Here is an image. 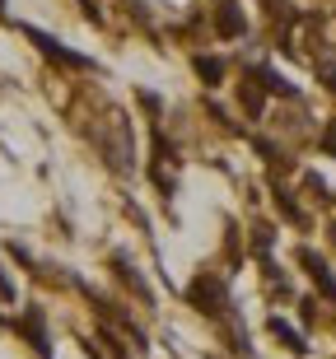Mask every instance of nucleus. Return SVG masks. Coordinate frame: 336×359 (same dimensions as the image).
Returning <instances> with one entry per match:
<instances>
[{"instance_id":"nucleus-1","label":"nucleus","mask_w":336,"mask_h":359,"mask_svg":"<svg viewBox=\"0 0 336 359\" xmlns=\"http://www.w3.org/2000/svg\"><path fill=\"white\" fill-rule=\"evenodd\" d=\"M187 304L196 308V313H206V318H220L229 308V290H224V280L220 276H196L187 285Z\"/></svg>"},{"instance_id":"nucleus-2","label":"nucleus","mask_w":336,"mask_h":359,"mask_svg":"<svg viewBox=\"0 0 336 359\" xmlns=\"http://www.w3.org/2000/svg\"><path fill=\"white\" fill-rule=\"evenodd\" d=\"M24 33H28V42H33V47H38L42 56H52L56 66H70V70H89V66H94L89 56H80V52H66V47H61L56 38H47L42 28H28V24H24Z\"/></svg>"},{"instance_id":"nucleus-3","label":"nucleus","mask_w":336,"mask_h":359,"mask_svg":"<svg viewBox=\"0 0 336 359\" xmlns=\"http://www.w3.org/2000/svg\"><path fill=\"white\" fill-rule=\"evenodd\" d=\"M14 327H19V336L28 341V350H38L42 359H52V341H47V322H42V308L28 304L24 313H19V322H14Z\"/></svg>"},{"instance_id":"nucleus-4","label":"nucleus","mask_w":336,"mask_h":359,"mask_svg":"<svg viewBox=\"0 0 336 359\" xmlns=\"http://www.w3.org/2000/svg\"><path fill=\"white\" fill-rule=\"evenodd\" d=\"M299 266L309 271V280L318 285V294H323V299H336V276H332V266H327L313 248H299Z\"/></svg>"},{"instance_id":"nucleus-5","label":"nucleus","mask_w":336,"mask_h":359,"mask_svg":"<svg viewBox=\"0 0 336 359\" xmlns=\"http://www.w3.org/2000/svg\"><path fill=\"white\" fill-rule=\"evenodd\" d=\"M215 28H220V38H243V33H248V19H243V10L234 0H224L215 10Z\"/></svg>"},{"instance_id":"nucleus-6","label":"nucleus","mask_w":336,"mask_h":359,"mask_svg":"<svg viewBox=\"0 0 336 359\" xmlns=\"http://www.w3.org/2000/svg\"><path fill=\"white\" fill-rule=\"evenodd\" d=\"M267 332L276 336V341H281L285 350H295V355H304V350H309V346H304V336H299V332H295V327H290L285 318H271V322H267Z\"/></svg>"},{"instance_id":"nucleus-7","label":"nucleus","mask_w":336,"mask_h":359,"mask_svg":"<svg viewBox=\"0 0 336 359\" xmlns=\"http://www.w3.org/2000/svg\"><path fill=\"white\" fill-rule=\"evenodd\" d=\"M191 66H196V75H201L206 84H220V80H224V61H220V56H196Z\"/></svg>"},{"instance_id":"nucleus-8","label":"nucleus","mask_w":336,"mask_h":359,"mask_svg":"<svg viewBox=\"0 0 336 359\" xmlns=\"http://www.w3.org/2000/svg\"><path fill=\"white\" fill-rule=\"evenodd\" d=\"M271 243H276L271 224H257V229H253V252H257V257H267V252H271Z\"/></svg>"},{"instance_id":"nucleus-9","label":"nucleus","mask_w":336,"mask_h":359,"mask_svg":"<svg viewBox=\"0 0 336 359\" xmlns=\"http://www.w3.org/2000/svg\"><path fill=\"white\" fill-rule=\"evenodd\" d=\"M276 205H281V215H285V219H295V224H304V210L295 205V196H290V191H276Z\"/></svg>"},{"instance_id":"nucleus-10","label":"nucleus","mask_w":336,"mask_h":359,"mask_svg":"<svg viewBox=\"0 0 336 359\" xmlns=\"http://www.w3.org/2000/svg\"><path fill=\"white\" fill-rule=\"evenodd\" d=\"M0 304H14V280L5 276V266H0Z\"/></svg>"},{"instance_id":"nucleus-11","label":"nucleus","mask_w":336,"mask_h":359,"mask_svg":"<svg viewBox=\"0 0 336 359\" xmlns=\"http://www.w3.org/2000/svg\"><path fill=\"white\" fill-rule=\"evenodd\" d=\"M323 149L336 159V121H327V131H323Z\"/></svg>"},{"instance_id":"nucleus-12","label":"nucleus","mask_w":336,"mask_h":359,"mask_svg":"<svg viewBox=\"0 0 336 359\" xmlns=\"http://www.w3.org/2000/svg\"><path fill=\"white\" fill-rule=\"evenodd\" d=\"M323 80H327V89L336 93V70H323Z\"/></svg>"},{"instance_id":"nucleus-13","label":"nucleus","mask_w":336,"mask_h":359,"mask_svg":"<svg viewBox=\"0 0 336 359\" xmlns=\"http://www.w3.org/2000/svg\"><path fill=\"white\" fill-rule=\"evenodd\" d=\"M327 233H332V248H336V224H332V229H327Z\"/></svg>"},{"instance_id":"nucleus-14","label":"nucleus","mask_w":336,"mask_h":359,"mask_svg":"<svg viewBox=\"0 0 336 359\" xmlns=\"http://www.w3.org/2000/svg\"><path fill=\"white\" fill-rule=\"evenodd\" d=\"M0 10H5V0H0Z\"/></svg>"},{"instance_id":"nucleus-15","label":"nucleus","mask_w":336,"mask_h":359,"mask_svg":"<svg viewBox=\"0 0 336 359\" xmlns=\"http://www.w3.org/2000/svg\"><path fill=\"white\" fill-rule=\"evenodd\" d=\"M0 322H5V313H0Z\"/></svg>"}]
</instances>
